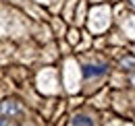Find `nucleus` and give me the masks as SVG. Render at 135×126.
Wrapping results in <instances>:
<instances>
[{"mask_svg":"<svg viewBox=\"0 0 135 126\" xmlns=\"http://www.w3.org/2000/svg\"><path fill=\"white\" fill-rule=\"evenodd\" d=\"M85 19H87L89 31L102 33V31H106V29L112 25V8H110L106 2H100V4H96V6L87 13Z\"/></svg>","mask_w":135,"mask_h":126,"instance_id":"obj_1","label":"nucleus"},{"mask_svg":"<svg viewBox=\"0 0 135 126\" xmlns=\"http://www.w3.org/2000/svg\"><path fill=\"white\" fill-rule=\"evenodd\" d=\"M108 72V64L106 62H89V64H83L81 68V75L85 79H94V77H102Z\"/></svg>","mask_w":135,"mask_h":126,"instance_id":"obj_2","label":"nucleus"},{"mask_svg":"<svg viewBox=\"0 0 135 126\" xmlns=\"http://www.w3.org/2000/svg\"><path fill=\"white\" fill-rule=\"evenodd\" d=\"M21 112H23V108H21V103L17 99H2L0 101V114L6 116V118H15Z\"/></svg>","mask_w":135,"mask_h":126,"instance_id":"obj_3","label":"nucleus"},{"mask_svg":"<svg viewBox=\"0 0 135 126\" xmlns=\"http://www.w3.org/2000/svg\"><path fill=\"white\" fill-rule=\"evenodd\" d=\"M123 29L127 33V37H133L135 39V15H127L123 21Z\"/></svg>","mask_w":135,"mask_h":126,"instance_id":"obj_4","label":"nucleus"},{"mask_svg":"<svg viewBox=\"0 0 135 126\" xmlns=\"http://www.w3.org/2000/svg\"><path fill=\"white\" fill-rule=\"evenodd\" d=\"M71 124H96V120L89 114H75L71 118Z\"/></svg>","mask_w":135,"mask_h":126,"instance_id":"obj_5","label":"nucleus"},{"mask_svg":"<svg viewBox=\"0 0 135 126\" xmlns=\"http://www.w3.org/2000/svg\"><path fill=\"white\" fill-rule=\"evenodd\" d=\"M85 17H87V13H85V0H79V4H77V15H75V19H77V23H83Z\"/></svg>","mask_w":135,"mask_h":126,"instance_id":"obj_6","label":"nucleus"},{"mask_svg":"<svg viewBox=\"0 0 135 126\" xmlns=\"http://www.w3.org/2000/svg\"><path fill=\"white\" fill-rule=\"evenodd\" d=\"M120 68L125 70H135V56H125L120 60Z\"/></svg>","mask_w":135,"mask_h":126,"instance_id":"obj_7","label":"nucleus"},{"mask_svg":"<svg viewBox=\"0 0 135 126\" xmlns=\"http://www.w3.org/2000/svg\"><path fill=\"white\" fill-rule=\"evenodd\" d=\"M79 37H81V35H79V31H77V29H69V44H71V46H77V44H79Z\"/></svg>","mask_w":135,"mask_h":126,"instance_id":"obj_8","label":"nucleus"},{"mask_svg":"<svg viewBox=\"0 0 135 126\" xmlns=\"http://www.w3.org/2000/svg\"><path fill=\"white\" fill-rule=\"evenodd\" d=\"M127 6H131V8L135 10V0H129V2H127Z\"/></svg>","mask_w":135,"mask_h":126,"instance_id":"obj_9","label":"nucleus"},{"mask_svg":"<svg viewBox=\"0 0 135 126\" xmlns=\"http://www.w3.org/2000/svg\"><path fill=\"white\" fill-rule=\"evenodd\" d=\"M89 2H94V4H100V2H106V0H89Z\"/></svg>","mask_w":135,"mask_h":126,"instance_id":"obj_10","label":"nucleus"}]
</instances>
